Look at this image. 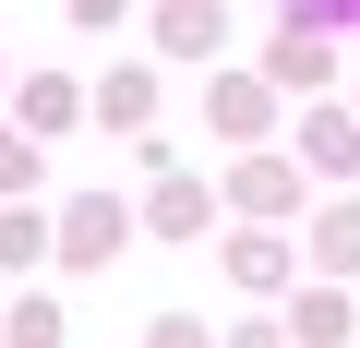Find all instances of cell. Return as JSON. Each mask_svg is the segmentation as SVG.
Listing matches in <instances>:
<instances>
[{"label": "cell", "mask_w": 360, "mask_h": 348, "mask_svg": "<svg viewBox=\"0 0 360 348\" xmlns=\"http://www.w3.org/2000/svg\"><path fill=\"white\" fill-rule=\"evenodd\" d=\"M120 228H132V217H120V193H84V205L60 217V264H108V252H120Z\"/></svg>", "instance_id": "obj_1"}, {"label": "cell", "mask_w": 360, "mask_h": 348, "mask_svg": "<svg viewBox=\"0 0 360 348\" xmlns=\"http://www.w3.org/2000/svg\"><path fill=\"white\" fill-rule=\"evenodd\" d=\"M264 72H276V84H324V72H336V60H324V25H312V13H288V25H276V49H264Z\"/></svg>", "instance_id": "obj_2"}, {"label": "cell", "mask_w": 360, "mask_h": 348, "mask_svg": "<svg viewBox=\"0 0 360 348\" xmlns=\"http://www.w3.org/2000/svg\"><path fill=\"white\" fill-rule=\"evenodd\" d=\"M156 37H168L180 60H205V49L229 37V13H217V0H168V13H156Z\"/></svg>", "instance_id": "obj_3"}, {"label": "cell", "mask_w": 360, "mask_h": 348, "mask_svg": "<svg viewBox=\"0 0 360 348\" xmlns=\"http://www.w3.org/2000/svg\"><path fill=\"white\" fill-rule=\"evenodd\" d=\"M312 264H324V276H360V205H336V217L312 228Z\"/></svg>", "instance_id": "obj_4"}, {"label": "cell", "mask_w": 360, "mask_h": 348, "mask_svg": "<svg viewBox=\"0 0 360 348\" xmlns=\"http://www.w3.org/2000/svg\"><path fill=\"white\" fill-rule=\"evenodd\" d=\"M37 252H60V228H49V217H37V205H25V217H0V264H13V276H25V264H37Z\"/></svg>", "instance_id": "obj_5"}, {"label": "cell", "mask_w": 360, "mask_h": 348, "mask_svg": "<svg viewBox=\"0 0 360 348\" xmlns=\"http://www.w3.org/2000/svg\"><path fill=\"white\" fill-rule=\"evenodd\" d=\"M300 156H312V168H336V181H348V168H360V132H348V120H300Z\"/></svg>", "instance_id": "obj_6"}, {"label": "cell", "mask_w": 360, "mask_h": 348, "mask_svg": "<svg viewBox=\"0 0 360 348\" xmlns=\"http://www.w3.org/2000/svg\"><path fill=\"white\" fill-rule=\"evenodd\" d=\"M0 348H60V312H49V300H13V324H0Z\"/></svg>", "instance_id": "obj_7"}, {"label": "cell", "mask_w": 360, "mask_h": 348, "mask_svg": "<svg viewBox=\"0 0 360 348\" xmlns=\"http://www.w3.org/2000/svg\"><path fill=\"white\" fill-rule=\"evenodd\" d=\"M229 264H240V288H276V276H288V240H264V228H252Z\"/></svg>", "instance_id": "obj_8"}, {"label": "cell", "mask_w": 360, "mask_h": 348, "mask_svg": "<svg viewBox=\"0 0 360 348\" xmlns=\"http://www.w3.org/2000/svg\"><path fill=\"white\" fill-rule=\"evenodd\" d=\"M336 336H348V300L312 288V300H300V348H336Z\"/></svg>", "instance_id": "obj_9"}, {"label": "cell", "mask_w": 360, "mask_h": 348, "mask_svg": "<svg viewBox=\"0 0 360 348\" xmlns=\"http://www.w3.org/2000/svg\"><path fill=\"white\" fill-rule=\"evenodd\" d=\"M264 84H276V72H264ZM264 84H240V72H229V84H217V120H229V132H252V120H264Z\"/></svg>", "instance_id": "obj_10"}, {"label": "cell", "mask_w": 360, "mask_h": 348, "mask_svg": "<svg viewBox=\"0 0 360 348\" xmlns=\"http://www.w3.org/2000/svg\"><path fill=\"white\" fill-rule=\"evenodd\" d=\"M156 228H205V181H168L156 193Z\"/></svg>", "instance_id": "obj_11"}, {"label": "cell", "mask_w": 360, "mask_h": 348, "mask_svg": "<svg viewBox=\"0 0 360 348\" xmlns=\"http://www.w3.org/2000/svg\"><path fill=\"white\" fill-rule=\"evenodd\" d=\"M96 108H108V120H144V108H156V84H144V72H108V96H96Z\"/></svg>", "instance_id": "obj_12"}, {"label": "cell", "mask_w": 360, "mask_h": 348, "mask_svg": "<svg viewBox=\"0 0 360 348\" xmlns=\"http://www.w3.org/2000/svg\"><path fill=\"white\" fill-rule=\"evenodd\" d=\"M0 193H37V144L25 132H0Z\"/></svg>", "instance_id": "obj_13"}, {"label": "cell", "mask_w": 360, "mask_h": 348, "mask_svg": "<svg viewBox=\"0 0 360 348\" xmlns=\"http://www.w3.org/2000/svg\"><path fill=\"white\" fill-rule=\"evenodd\" d=\"M144 348H217V336H205V324H193V312H168V324H156V336H144Z\"/></svg>", "instance_id": "obj_14"}, {"label": "cell", "mask_w": 360, "mask_h": 348, "mask_svg": "<svg viewBox=\"0 0 360 348\" xmlns=\"http://www.w3.org/2000/svg\"><path fill=\"white\" fill-rule=\"evenodd\" d=\"M288 13H312V25H360V0H288Z\"/></svg>", "instance_id": "obj_15"}, {"label": "cell", "mask_w": 360, "mask_h": 348, "mask_svg": "<svg viewBox=\"0 0 360 348\" xmlns=\"http://www.w3.org/2000/svg\"><path fill=\"white\" fill-rule=\"evenodd\" d=\"M72 25H120V0H72Z\"/></svg>", "instance_id": "obj_16"}, {"label": "cell", "mask_w": 360, "mask_h": 348, "mask_svg": "<svg viewBox=\"0 0 360 348\" xmlns=\"http://www.w3.org/2000/svg\"><path fill=\"white\" fill-rule=\"evenodd\" d=\"M229 348H276V336H264V324H240V336H229Z\"/></svg>", "instance_id": "obj_17"}]
</instances>
